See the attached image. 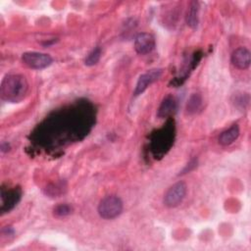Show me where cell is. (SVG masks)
<instances>
[{
    "mask_svg": "<svg viewBox=\"0 0 251 251\" xmlns=\"http://www.w3.org/2000/svg\"><path fill=\"white\" fill-rule=\"evenodd\" d=\"M27 88L28 84L24 75H7L1 82L0 95L3 100L16 103L24 99Z\"/></svg>",
    "mask_w": 251,
    "mask_h": 251,
    "instance_id": "6da1fadb",
    "label": "cell"
},
{
    "mask_svg": "<svg viewBox=\"0 0 251 251\" xmlns=\"http://www.w3.org/2000/svg\"><path fill=\"white\" fill-rule=\"evenodd\" d=\"M123 201L116 195H108L104 197L98 205V214L105 220L117 218L123 212Z\"/></svg>",
    "mask_w": 251,
    "mask_h": 251,
    "instance_id": "7a4b0ae2",
    "label": "cell"
},
{
    "mask_svg": "<svg viewBox=\"0 0 251 251\" xmlns=\"http://www.w3.org/2000/svg\"><path fill=\"white\" fill-rule=\"evenodd\" d=\"M23 63L30 69L41 70L49 67L52 64V57L40 52H25L22 55Z\"/></svg>",
    "mask_w": 251,
    "mask_h": 251,
    "instance_id": "3957f363",
    "label": "cell"
},
{
    "mask_svg": "<svg viewBox=\"0 0 251 251\" xmlns=\"http://www.w3.org/2000/svg\"><path fill=\"white\" fill-rule=\"evenodd\" d=\"M186 190H187V187L185 182L178 181L175 183L167 190L164 196V204L169 208L176 207L184 199Z\"/></svg>",
    "mask_w": 251,
    "mask_h": 251,
    "instance_id": "277c9868",
    "label": "cell"
},
{
    "mask_svg": "<svg viewBox=\"0 0 251 251\" xmlns=\"http://www.w3.org/2000/svg\"><path fill=\"white\" fill-rule=\"evenodd\" d=\"M162 74H163L162 69H153V70L147 71L146 73L141 75L136 82V85H135V88L133 91V95L137 96V95H140L141 93H143L150 84H152L153 82H155L156 80H158L161 77Z\"/></svg>",
    "mask_w": 251,
    "mask_h": 251,
    "instance_id": "5b68a950",
    "label": "cell"
},
{
    "mask_svg": "<svg viewBox=\"0 0 251 251\" xmlns=\"http://www.w3.org/2000/svg\"><path fill=\"white\" fill-rule=\"evenodd\" d=\"M155 48V38L151 33L141 32L134 39V49L140 55H145Z\"/></svg>",
    "mask_w": 251,
    "mask_h": 251,
    "instance_id": "8992f818",
    "label": "cell"
},
{
    "mask_svg": "<svg viewBox=\"0 0 251 251\" xmlns=\"http://www.w3.org/2000/svg\"><path fill=\"white\" fill-rule=\"evenodd\" d=\"M22 192L18 188H13V189H7L4 190L2 188L1 190V212L5 213L10 211L17 205L21 198Z\"/></svg>",
    "mask_w": 251,
    "mask_h": 251,
    "instance_id": "52a82bcc",
    "label": "cell"
},
{
    "mask_svg": "<svg viewBox=\"0 0 251 251\" xmlns=\"http://www.w3.org/2000/svg\"><path fill=\"white\" fill-rule=\"evenodd\" d=\"M231 63L235 68L239 70L248 69L251 63L250 51L245 47H239L235 49L231 54Z\"/></svg>",
    "mask_w": 251,
    "mask_h": 251,
    "instance_id": "ba28073f",
    "label": "cell"
},
{
    "mask_svg": "<svg viewBox=\"0 0 251 251\" xmlns=\"http://www.w3.org/2000/svg\"><path fill=\"white\" fill-rule=\"evenodd\" d=\"M176 101L173 96H167L161 103L158 110L159 118H168L176 112Z\"/></svg>",
    "mask_w": 251,
    "mask_h": 251,
    "instance_id": "9c48e42d",
    "label": "cell"
},
{
    "mask_svg": "<svg viewBox=\"0 0 251 251\" xmlns=\"http://www.w3.org/2000/svg\"><path fill=\"white\" fill-rule=\"evenodd\" d=\"M240 133V129L239 126L237 125H233L231 126L229 128H227L226 130L223 131L220 136H219V143L226 146L231 144L233 141H235L237 139V137L239 136Z\"/></svg>",
    "mask_w": 251,
    "mask_h": 251,
    "instance_id": "30bf717a",
    "label": "cell"
},
{
    "mask_svg": "<svg viewBox=\"0 0 251 251\" xmlns=\"http://www.w3.org/2000/svg\"><path fill=\"white\" fill-rule=\"evenodd\" d=\"M198 12H199V3L197 1L190 2L188 9L185 15V21L188 26L195 28L198 25Z\"/></svg>",
    "mask_w": 251,
    "mask_h": 251,
    "instance_id": "8fae6325",
    "label": "cell"
},
{
    "mask_svg": "<svg viewBox=\"0 0 251 251\" xmlns=\"http://www.w3.org/2000/svg\"><path fill=\"white\" fill-rule=\"evenodd\" d=\"M162 134L160 133H157L156 136H155V139L153 140V144L155 145V147L158 145V146H161L162 149H167L170 147L171 143H172V136L169 135V133H165L164 129L162 130L161 132Z\"/></svg>",
    "mask_w": 251,
    "mask_h": 251,
    "instance_id": "7c38bea8",
    "label": "cell"
},
{
    "mask_svg": "<svg viewBox=\"0 0 251 251\" xmlns=\"http://www.w3.org/2000/svg\"><path fill=\"white\" fill-rule=\"evenodd\" d=\"M101 58V48L95 47L85 58L84 64L86 66H94L96 65Z\"/></svg>",
    "mask_w": 251,
    "mask_h": 251,
    "instance_id": "4fadbf2b",
    "label": "cell"
},
{
    "mask_svg": "<svg viewBox=\"0 0 251 251\" xmlns=\"http://www.w3.org/2000/svg\"><path fill=\"white\" fill-rule=\"evenodd\" d=\"M201 97L198 95V94H193L188 102H187V106H186V110L188 113H195L197 110L200 109L201 107Z\"/></svg>",
    "mask_w": 251,
    "mask_h": 251,
    "instance_id": "5bb4252c",
    "label": "cell"
},
{
    "mask_svg": "<svg viewBox=\"0 0 251 251\" xmlns=\"http://www.w3.org/2000/svg\"><path fill=\"white\" fill-rule=\"evenodd\" d=\"M73 213V207L69 204H59L53 209V214L56 217H66Z\"/></svg>",
    "mask_w": 251,
    "mask_h": 251,
    "instance_id": "9a60e30c",
    "label": "cell"
}]
</instances>
